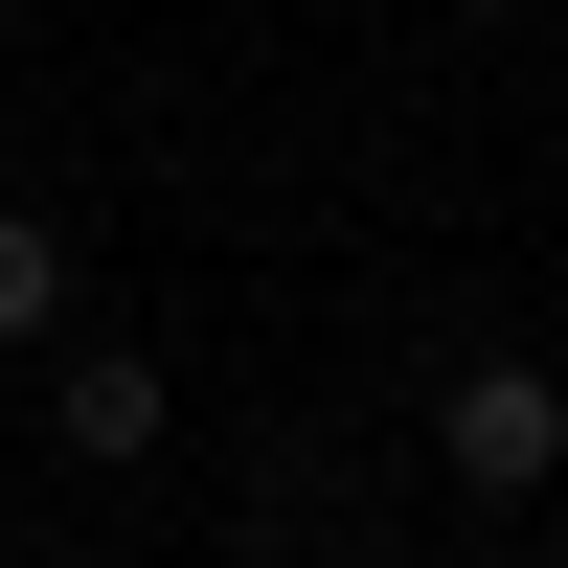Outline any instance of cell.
Here are the masks:
<instances>
[{
    "label": "cell",
    "mask_w": 568,
    "mask_h": 568,
    "mask_svg": "<svg viewBox=\"0 0 568 568\" xmlns=\"http://www.w3.org/2000/svg\"><path fill=\"white\" fill-rule=\"evenodd\" d=\"M45 433H69L91 478H136V455H160V364H136V342H69V364H45Z\"/></svg>",
    "instance_id": "obj_2"
},
{
    "label": "cell",
    "mask_w": 568,
    "mask_h": 568,
    "mask_svg": "<svg viewBox=\"0 0 568 568\" xmlns=\"http://www.w3.org/2000/svg\"><path fill=\"white\" fill-rule=\"evenodd\" d=\"M433 478L455 500H546L568 478V387H546V364H455V387H433Z\"/></svg>",
    "instance_id": "obj_1"
},
{
    "label": "cell",
    "mask_w": 568,
    "mask_h": 568,
    "mask_svg": "<svg viewBox=\"0 0 568 568\" xmlns=\"http://www.w3.org/2000/svg\"><path fill=\"white\" fill-rule=\"evenodd\" d=\"M23 342H69V227L0 205V364H23Z\"/></svg>",
    "instance_id": "obj_3"
}]
</instances>
